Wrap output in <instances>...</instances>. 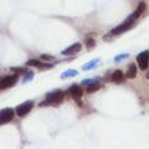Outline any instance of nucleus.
I'll list each match as a JSON object with an SVG mask.
<instances>
[{
  "label": "nucleus",
  "instance_id": "obj_1",
  "mask_svg": "<svg viewBox=\"0 0 149 149\" xmlns=\"http://www.w3.org/2000/svg\"><path fill=\"white\" fill-rule=\"evenodd\" d=\"M137 18H139V17H137L135 13H132V15L128 16V17H127L122 24H119L116 28H114L113 30L110 31V34H111V36H119V34H122V33H124V31L130 30V29L135 25V22H136Z\"/></svg>",
  "mask_w": 149,
  "mask_h": 149
},
{
  "label": "nucleus",
  "instance_id": "obj_2",
  "mask_svg": "<svg viewBox=\"0 0 149 149\" xmlns=\"http://www.w3.org/2000/svg\"><path fill=\"white\" fill-rule=\"evenodd\" d=\"M63 97H64V93L62 90H55V92L50 93L47 94L46 97V101L41 103V106H45V105H58L63 101Z\"/></svg>",
  "mask_w": 149,
  "mask_h": 149
},
{
  "label": "nucleus",
  "instance_id": "obj_3",
  "mask_svg": "<svg viewBox=\"0 0 149 149\" xmlns=\"http://www.w3.org/2000/svg\"><path fill=\"white\" fill-rule=\"evenodd\" d=\"M18 76L17 74H10V76H4L0 79V90L8 89V88L13 86V85L17 82Z\"/></svg>",
  "mask_w": 149,
  "mask_h": 149
},
{
  "label": "nucleus",
  "instance_id": "obj_4",
  "mask_svg": "<svg viewBox=\"0 0 149 149\" xmlns=\"http://www.w3.org/2000/svg\"><path fill=\"white\" fill-rule=\"evenodd\" d=\"M137 60V64H139V68L143 71H145L148 68V64H149V50H145V51L140 52L136 58Z\"/></svg>",
  "mask_w": 149,
  "mask_h": 149
},
{
  "label": "nucleus",
  "instance_id": "obj_5",
  "mask_svg": "<svg viewBox=\"0 0 149 149\" xmlns=\"http://www.w3.org/2000/svg\"><path fill=\"white\" fill-rule=\"evenodd\" d=\"M13 116H15V111H13V109L8 107V109H3V110H0V126L8 123V122H10L13 119Z\"/></svg>",
  "mask_w": 149,
  "mask_h": 149
},
{
  "label": "nucleus",
  "instance_id": "obj_6",
  "mask_svg": "<svg viewBox=\"0 0 149 149\" xmlns=\"http://www.w3.org/2000/svg\"><path fill=\"white\" fill-rule=\"evenodd\" d=\"M33 105H34L33 101H26V102L21 103V105H18L17 107H16V114H17L18 116H25L26 114L31 110Z\"/></svg>",
  "mask_w": 149,
  "mask_h": 149
},
{
  "label": "nucleus",
  "instance_id": "obj_7",
  "mask_svg": "<svg viewBox=\"0 0 149 149\" xmlns=\"http://www.w3.org/2000/svg\"><path fill=\"white\" fill-rule=\"evenodd\" d=\"M26 65H29V67H37V68H41V70H50V68H52L51 64H47V63H43L42 60H37V59L28 60Z\"/></svg>",
  "mask_w": 149,
  "mask_h": 149
},
{
  "label": "nucleus",
  "instance_id": "obj_8",
  "mask_svg": "<svg viewBox=\"0 0 149 149\" xmlns=\"http://www.w3.org/2000/svg\"><path fill=\"white\" fill-rule=\"evenodd\" d=\"M80 50H81V43H73V45H71L70 47H67L65 50H63L62 54L63 55H73V54H77Z\"/></svg>",
  "mask_w": 149,
  "mask_h": 149
},
{
  "label": "nucleus",
  "instance_id": "obj_9",
  "mask_svg": "<svg viewBox=\"0 0 149 149\" xmlns=\"http://www.w3.org/2000/svg\"><path fill=\"white\" fill-rule=\"evenodd\" d=\"M70 94L72 95L74 100H80L82 97V89L80 85H72L70 88Z\"/></svg>",
  "mask_w": 149,
  "mask_h": 149
},
{
  "label": "nucleus",
  "instance_id": "obj_10",
  "mask_svg": "<svg viewBox=\"0 0 149 149\" xmlns=\"http://www.w3.org/2000/svg\"><path fill=\"white\" fill-rule=\"evenodd\" d=\"M124 80H126V74L122 72L120 70L115 71V72L111 74V81L115 82V84H120V82H123Z\"/></svg>",
  "mask_w": 149,
  "mask_h": 149
},
{
  "label": "nucleus",
  "instance_id": "obj_11",
  "mask_svg": "<svg viewBox=\"0 0 149 149\" xmlns=\"http://www.w3.org/2000/svg\"><path fill=\"white\" fill-rule=\"evenodd\" d=\"M136 73H137V68H136V65L132 63V64L128 65V70H127L126 77H127V79H135V77H136Z\"/></svg>",
  "mask_w": 149,
  "mask_h": 149
},
{
  "label": "nucleus",
  "instance_id": "obj_12",
  "mask_svg": "<svg viewBox=\"0 0 149 149\" xmlns=\"http://www.w3.org/2000/svg\"><path fill=\"white\" fill-rule=\"evenodd\" d=\"M100 63V59H93V60H89L88 63H85L84 65H82V71H90L93 70V68H95V65Z\"/></svg>",
  "mask_w": 149,
  "mask_h": 149
},
{
  "label": "nucleus",
  "instance_id": "obj_13",
  "mask_svg": "<svg viewBox=\"0 0 149 149\" xmlns=\"http://www.w3.org/2000/svg\"><path fill=\"white\" fill-rule=\"evenodd\" d=\"M98 89H101V82L100 81L94 82V84L88 85L86 86V93H94V92H97Z\"/></svg>",
  "mask_w": 149,
  "mask_h": 149
},
{
  "label": "nucleus",
  "instance_id": "obj_14",
  "mask_svg": "<svg viewBox=\"0 0 149 149\" xmlns=\"http://www.w3.org/2000/svg\"><path fill=\"white\" fill-rule=\"evenodd\" d=\"M145 9H147V4H145L144 1H141V3H140V4H139V5H137L136 10H135L134 13H135V15L137 16V17H140V16H141L143 13H144V10H145Z\"/></svg>",
  "mask_w": 149,
  "mask_h": 149
},
{
  "label": "nucleus",
  "instance_id": "obj_15",
  "mask_svg": "<svg viewBox=\"0 0 149 149\" xmlns=\"http://www.w3.org/2000/svg\"><path fill=\"white\" fill-rule=\"evenodd\" d=\"M73 76H77L76 70H68V71H65V72H63L62 74H60L62 79H67V77H73Z\"/></svg>",
  "mask_w": 149,
  "mask_h": 149
},
{
  "label": "nucleus",
  "instance_id": "obj_16",
  "mask_svg": "<svg viewBox=\"0 0 149 149\" xmlns=\"http://www.w3.org/2000/svg\"><path fill=\"white\" fill-rule=\"evenodd\" d=\"M85 45H86V47H88V49H90V47H94L95 41L92 38V37H88V38H86V41H85Z\"/></svg>",
  "mask_w": 149,
  "mask_h": 149
},
{
  "label": "nucleus",
  "instance_id": "obj_17",
  "mask_svg": "<svg viewBox=\"0 0 149 149\" xmlns=\"http://www.w3.org/2000/svg\"><path fill=\"white\" fill-rule=\"evenodd\" d=\"M128 56H130L128 54H120V55H116L115 59H114V62H115V63H119V62H122V60L127 59Z\"/></svg>",
  "mask_w": 149,
  "mask_h": 149
},
{
  "label": "nucleus",
  "instance_id": "obj_18",
  "mask_svg": "<svg viewBox=\"0 0 149 149\" xmlns=\"http://www.w3.org/2000/svg\"><path fill=\"white\" fill-rule=\"evenodd\" d=\"M97 81H98L97 79H89V80H85V81H82L81 85H85V86H88V85L94 84V82H97Z\"/></svg>",
  "mask_w": 149,
  "mask_h": 149
},
{
  "label": "nucleus",
  "instance_id": "obj_19",
  "mask_svg": "<svg viewBox=\"0 0 149 149\" xmlns=\"http://www.w3.org/2000/svg\"><path fill=\"white\" fill-rule=\"evenodd\" d=\"M33 76H34L33 72L26 73V74H25V79H24V81H28V80H31V77H33Z\"/></svg>",
  "mask_w": 149,
  "mask_h": 149
},
{
  "label": "nucleus",
  "instance_id": "obj_20",
  "mask_svg": "<svg viewBox=\"0 0 149 149\" xmlns=\"http://www.w3.org/2000/svg\"><path fill=\"white\" fill-rule=\"evenodd\" d=\"M42 59L43 60H52L54 56H51V55H42Z\"/></svg>",
  "mask_w": 149,
  "mask_h": 149
}]
</instances>
